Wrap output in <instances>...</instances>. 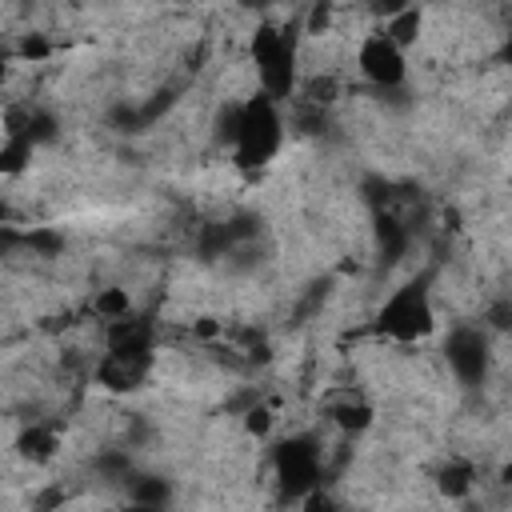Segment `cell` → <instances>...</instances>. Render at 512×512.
<instances>
[{
	"mask_svg": "<svg viewBox=\"0 0 512 512\" xmlns=\"http://www.w3.org/2000/svg\"><path fill=\"white\" fill-rule=\"evenodd\" d=\"M132 496L140 508H160L168 500V484L160 476H140V480H132Z\"/></svg>",
	"mask_w": 512,
	"mask_h": 512,
	"instance_id": "8fae6325",
	"label": "cell"
},
{
	"mask_svg": "<svg viewBox=\"0 0 512 512\" xmlns=\"http://www.w3.org/2000/svg\"><path fill=\"white\" fill-rule=\"evenodd\" d=\"M504 60H512V36H508V44H504Z\"/></svg>",
	"mask_w": 512,
	"mask_h": 512,
	"instance_id": "603a6c76",
	"label": "cell"
},
{
	"mask_svg": "<svg viewBox=\"0 0 512 512\" xmlns=\"http://www.w3.org/2000/svg\"><path fill=\"white\" fill-rule=\"evenodd\" d=\"M308 96L320 104V100H332V80H312L308 84Z\"/></svg>",
	"mask_w": 512,
	"mask_h": 512,
	"instance_id": "d6986e66",
	"label": "cell"
},
{
	"mask_svg": "<svg viewBox=\"0 0 512 512\" xmlns=\"http://www.w3.org/2000/svg\"><path fill=\"white\" fill-rule=\"evenodd\" d=\"M324 20H328V8H316V12H312V24H308V28H312V32H320V28H324Z\"/></svg>",
	"mask_w": 512,
	"mask_h": 512,
	"instance_id": "44dd1931",
	"label": "cell"
},
{
	"mask_svg": "<svg viewBox=\"0 0 512 512\" xmlns=\"http://www.w3.org/2000/svg\"><path fill=\"white\" fill-rule=\"evenodd\" d=\"M252 60H256V72H260V84H264V96L280 100L292 92L296 84V48H292V32L284 28H256L252 36Z\"/></svg>",
	"mask_w": 512,
	"mask_h": 512,
	"instance_id": "7a4b0ae2",
	"label": "cell"
},
{
	"mask_svg": "<svg viewBox=\"0 0 512 512\" xmlns=\"http://www.w3.org/2000/svg\"><path fill=\"white\" fill-rule=\"evenodd\" d=\"M52 448H56V436H52L48 428H28V432L20 436V452L32 456V460H48Z\"/></svg>",
	"mask_w": 512,
	"mask_h": 512,
	"instance_id": "7c38bea8",
	"label": "cell"
},
{
	"mask_svg": "<svg viewBox=\"0 0 512 512\" xmlns=\"http://www.w3.org/2000/svg\"><path fill=\"white\" fill-rule=\"evenodd\" d=\"M468 484H472L468 464L452 460V464H444V468H440V492H444V496H464V492H468Z\"/></svg>",
	"mask_w": 512,
	"mask_h": 512,
	"instance_id": "4fadbf2b",
	"label": "cell"
},
{
	"mask_svg": "<svg viewBox=\"0 0 512 512\" xmlns=\"http://www.w3.org/2000/svg\"><path fill=\"white\" fill-rule=\"evenodd\" d=\"M148 364H152V356H116V352H108V356L100 360L96 376H100V384L112 388V392H132V388H140Z\"/></svg>",
	"mask_w": 512,
	"mask_h": 512,
	"instance_id": "ba28073f",
	"label": "cell"
},
{
	"mask_svg": "<svg viewBox=\"0 0 512 512\" xmlns=\"http://www.w3.org/2000/svg\"><path fill=\"white\" fill-rule=\"evenodd\" d=\"M488 316H492V324H496V328H512V304H492V312H488Z\"/></svg>",
	"mask_w": 512,
	"mask_h": 512,
	"instance_id": "ac0fdd59",
	"label": "cell"
},
{
	"mask_svg": "<svg viewBox=\"0 0 512 512\" xmlns=\"http://www.w3.org/2000/svg\"><path fill=\"white\" fill-rule=\"evenodd\" d=\"M448 364H452V372L464 380V384H480L484 380V372H488V344H484V336L480 332H472V328H456L452 336H448Z\"/></svg>",
	"mask_w": 512,
	"mask_h": 512,
	"instance_id": "8992f818",
	"label": "cell"
},
{
	"mask_svg": "<svg viewBox=\"0 0 512 512\" xmlns=\"http://www.w3.org/2000/svg\"><path fill=\"white\" fill-rule=\"evenodd\" d=\"M108 352L116 356H152V324L140 316H120L108 328Z\"/></svg>",
	"mask_w": 512,
	"mask_h": 512,
	"instance_id": "52a82bcc",
	"label": "cell"
},
{
	"mask_svg": "<svg viewBox=\"0 0 512 512\" xmlns=\"http://www.w3.org/2000/svg\"><path fill=\"white\" fill-rule=\"evenodd\" d=\"M248 432H256V436L268 432V412H264V408H252V412H248Z\"/></svg>",
	"mask_w": 512,
	"mask_h": 512,
	"instance_id": "e0dca14e",
	"label": "cell"
},
{
	"mask_svg": "<svg viewBox=\"0 0 512 512\" xmlns=\"http://www.w3.org/2000/svg\"><path fill=\"white\" fill-rule=\"evenodd\" d=\"M376 332H384L392 340H420L432 332V304H428L424 280L404 284L388 296V304L376 316Z\"/></svg>",
	"mask_w": 512,
	"mask_h": 512,
	"instance_id": "3957f363",
	"label": "cell"
},
{
	"mask_svg": "<svg viewBox=\"0 0 512 512\" xmlns=\"http://www.w3.org/2000/svg\"><path fill=\"white\" fill-rule=\"evenodd\" d=\"M28 244H32V248H40V252H56V248H60V240H56L52 232H32V236H28Z\"/></svg>",
	"mask_w": 512,
	"mask_h": 512,
	"instance_id": "2e32d148",
	"label": "cell"
},
{
	"mask_svg": "<svg viewBox=\"0 0 512 512\" xmlns=\"http://www.w3.org/2000/svg\"><path fill=\"white\" fill-rule=\"evenodd\" d=\"M96 312L120 320V316H128V296H124V292H104V296L96 300Z\"/></svg>",
	"mask_w": 512,
	"mask_h": 512,
	"instance_id": "5bb4252c",
	"label": "cell"
},
{
	"mask_svg": "<svg viewBox=\"0 0 512 512\" xmlns=\"http://www.w3.org/2000/svg\"><path fill=\"white\" fill-rule=\"evenodd\" d=\"M280 148V116L272 96H256L240 108L236 120V164L240 168H260L276 156Z\"/></svg>",
	"mask_w": 512,
	"mask_h": 512,
	"instance_id": "6da1fadb",
	"label": "cell"
},
{
	"mask_svg": "<svg viewBox=\"0 0 512 512\" xmlns=\"http://www.w3.org/2000/svg\"><path fill=\"white\" fill-rule=\"evenodd\" d=\"M360 68L380 88H396L404 80V56H400V48L384 32H376V36H368L360 44Z\"/></svg>",
	"mask_w": 512,
	"mask_h": 512,
	"instance_id": "5b68a950",
	"label": "cell"
},
{
	"mask_svg": "<svg viewBox=\"0 0 512 512\" xmlns=\"http://www.w3.org/2000/svg\"><path fill=\"white\" fill-rule=\"evenodd\" d=\"M304 512H336V504H332L328 492H308L304 496Z\"/></svg>",
	"mask_w": 512,
	"mask_h": 512,
	"instance_id": "9a60e30c",
	"label": "cell"
},
{
	"mask_svg": "<svg viewBox=\"0 0 512 512\" xmlns=\"http://www.w3.org/2000/svg\"><path fill=\"white\" fill-rule=\"evenodd\" d=\"M276 480H280V492L284 496H308L316 492V480H320V452L312 440L296 436V440H284L276 448Z\"/></svg>",
	"mask_w": 512,
	"mask_h": 512,
	"instance_id": "277c9868",
	"label": "cell"
},
{
	"mask_svg": "<svg viewBox=\"0 0 512 512\" xmlns=\"http://www.w3.org/2000/svg\"><path fill=\"white\" fill-rule=\"evenodd\" d=\"M128 512H160V508H140V504H132Z\"/></svg>",
	"mask_w": 512,
	"mask_h": 512,
	"instance_id": "7402d4cb",
	"label": "cell"
},
{
	"mask_svg": "<svg viewBox=\"0 0 512 512\" xmlns=\"http://www.w3.org/2000/svg\"><path fill=\"white\" fill-rule=\"evenodd\" d=\"M328 412H332V420H336L344 432H360V428H368V420H372V408H368L360 396H352V392H340V396L328 404Z\"/></svg>",
	"mask_w": 512,
	"mask_h": 512,
	"instance_id": "9c48e42d",
	"label": "cell"
},
{
	"mask_svg": "<svg viewBox=\"0 0 512 512\" xmlns=\"http://www.w3.org/2000/svg\"><path fill=\"white\" fill-rule=\"evenodd\" d=\"M504 480H508V484H512V464H508V468H504Z\"/></svg>",
	"mask_w": 512,
	"mask_h": 512,
	"instance_id": "cb8c5ba5",
	"label": "cell"
},
{
	"mask_svg": "<svg viewBox=\"0 0 512 512\" xmlns=\"http://www.w3.org/2000/svg\"><path fill=\"white\" fill-rule=\"evenodd\" d=\"M20 52H24V56H44V52H48V44H44L40 36H32V40H24V44H20Z\"/></svg>",
	"mask_w": 512,
	"mask_h": 512,
	"instance_id": "ffe728a7",
	"label": "cell"
},
{
	"mask_svg": "<svg viewBox=\"0 0 512 512\" xmlns=\"http://www.w3.org/2000/svg\"><path fill=\"white\" fill-rule=\"evenodd\" d=\"M416 32H420V12L416 8H404V12H396L392 16V24L384 28V36L400 48V44H408V40H416Z\"/></svg>",
	"mask_w": 512,
	"mask_h": 512,
	"instance_id": "30bf717a",
	"label": "cell"
}]
</instances>
